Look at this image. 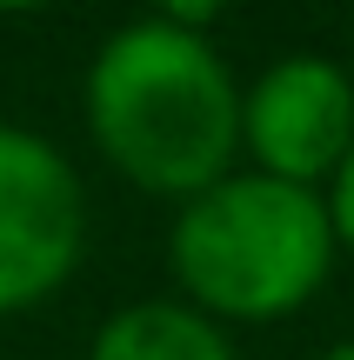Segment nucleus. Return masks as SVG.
Here are the masks:
<instances>
[{
  "label": "nucleus",
  "instance_id": "nucleus-7",
  "mask_svg": "<svg viewBox=\"0 0 354 360\" xmlns=\"http://www.w3.org/2000/svg\"><path fill=\"white\" fill-rule=\"evenodd\" d=\"M321 360H354V340H341V347H328Z\"/></svg>",
  "mask_w": 354,
  "mask_h": 360
},
{
  "label": "nucleus",
  "instance_id": "nucleus-2",
  "mask_svg": "<svg viewBox=\"0 0 354 360\" xmlns=\"http://www.w3.org/2000/svg\"><path fill=\"white\" fill-rule=\"evenodd\" d=\"M174 281L187 307L221 321H281L308 307L334 267V227L315 187H288L267 174H227L181 200L167 233Z\"/></svg>",
  "mask_w": 354,
  "mask_h": 360
},
{
  "label": "nucleus",
  "instance_id": "nucleus-3",
  "mask_svg": "<svg viewBox=\"0 0 354 360\" xmlns=\"http://www.w3.org/2000/svg\"><path fill=\"white\" fill-rule=\"evenodd\" d=\"M87 247V193L53 141L0 127V314L40 307Z\"/></svg>",
  "mask_w": 354,
  "mask_h": 360
},
{
  "label": "nucleus",
  "instance_id": "nucleus-5",
  "mask_svg": "<svg viewBox=\"0 0 354 360\" xmlns=\"http://www.w3.org/2000/svg\"><path fill=\"white\" fill-rule=\"evenodd\" d=\"M87 360H241L234 340L187 300H134L87 340Z\"/></svg>",
  "mask_w": 354,
  "mask_h": 360
},
{
  "label": "nucleus",
  "instance_id": "nucleus-4",
  "mask_svg": "<svg viewBox=\"0 0 354 360\" xmlns=\"http://www.w3.org/2000/svg\"><path fill=\"white\" fill-rule=\"evenodd\" d=\"M241 147L254 174L321 187L354 147V74L328 53H288L241 94Z\"/></svg>",
  "mask_w": 354,
  "mask_h": 360
},
{
  "label": "nucleus",
  "instance_id": "nucleus-1",
  "mask_svg": "<svg viewBox=\"0 0 354 360\" xmlns=\"http://www.w3.org/2000/svg\"><path fill=\"white\" fill-rule=\"evenodd\" d=\"M87 134L101 160L141 193L194 200L234 174L241 154V87L208 34L167 13L120 27L87 67Z\"/></svg>",
  "mask_w": 354,
  "mask_h": 360
},
{
  "label": "nucleus",
  "instance_id": "nucleus-6",
  "mask_svg": "<svg viewBox=\"0 0 354 360\" xmlns=\"http://www.w3.org/2000/svg\"><path fill=\"white\" fill-rule=\"evenodd\" d=\"M328 227H334V247H348L354 254V147H348V160L334 167V180H328Z\"/></svg>",
  "mask_w": 354,
  "mask_h": 360
}]
</instances>
